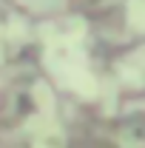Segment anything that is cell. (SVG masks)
<instances>
[{"mask_svg": "<svg viewBox=\"0 0 145 148\" xmlns=\"http://www.w3.org/2000/svg\"><path fill=\"white\" fill-rule=\"evenodd\" d=\"M128 23L145 32V0H128Z\"/></svg>", "mask_w": 145, "mask_h": 148, "instance_id": "6da1fadb", "label": "cell"}]
</instances>
